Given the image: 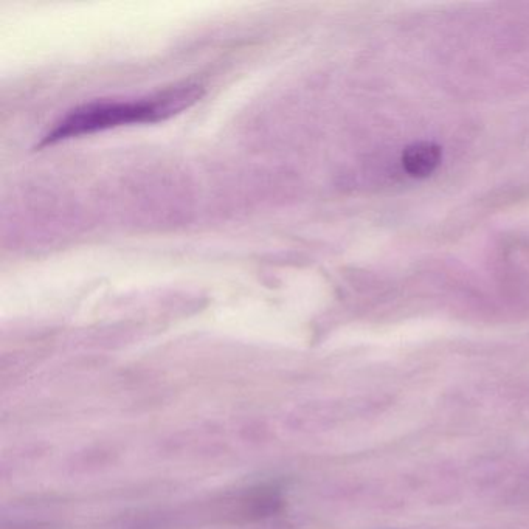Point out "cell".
I'll return each mask as SVG.
<instances>
[{
    "mask_svg": "<svg viewBox=\"0 0 529 529\" xmlns=\"http://www.w3.org/2000/svg\"><path fill=\"white\" fill-rule=\"evenodd\" d=\"M204 95L201 83H184L132 101H95L73 109L42 137L39 148L61 140L134 123H159L187 111Z\"/></svg>",
    "mask_w": 529,
    "mask_h": 529,
    "instance_id": "obj_1",
    "label": "cell"
},
{
    "mask_svg": "<svg viewBox=\"0 0 529 529\" xmlns=\"http://www.w3.org/2000/svg\"><path fill=\"white\" fill-rule=\"evenodd\" d=\"M440 146L433 142H418L407 146L402 154L404 170L416 179L429 177L441 163Z\"/></svg>",
    "mask_w": 529,
    "mask_h": 529,
    "instance_id": "obj_2",
    "label": "cell"
}]
</instances>
